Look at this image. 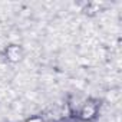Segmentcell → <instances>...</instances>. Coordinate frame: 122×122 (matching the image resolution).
I'll list each match as a JSON object with an SVG mask.
<instances>
[{
  "label": "cell",
  "instance_id": "obj_3",
  "mask_svg": "<svg viewBox=\"0 0 122 122\" xmlns=\"http://www.w3.org/2000/svg\"><path fill=\"white\" fill-rule=\"evenodd\" d=\"M26 122H43V119H42V118H37V116H33V118L27 119Z\"/></svg>",
  "mask_w": 122,
  "mask_h": 122
},
{
  "label": "cell",
  "instance_id": "obj_1",
  "mask_svg": "<svg viewBox=\"0 0 122 122\" xmlns=\"http://www.w3.org/2000/svg\"><path fill=\"white\" fill-rule=\"evenodd\" d=\"M96 111H98V109H96V105H93V103H85V105L82 106V109H81L79 115H81V118H82V119L89 121V119L95 118Z\"/></svg>",
  "mask_w": 122,
  "mask_h": 122
},
{
  "label": "cell",
  "instance_id": "obj_2",
  "mask_svg": "<svg viewBox=\"0 0 122 122\" xmlns=\"http://www.w3.org/2000/svg\"><path fill=\"white\" fill-rule=\"evenodd\" d=\"M6 56L9 60H12V62H17V60H20L22 57V49L19 46H9L7 50H6Z\"/></svg>",
  "mask_w": 122,
  "mask_h": 122
}]
</instances>
